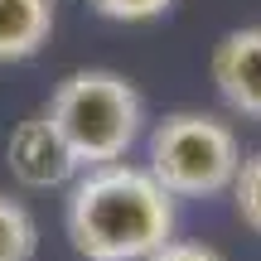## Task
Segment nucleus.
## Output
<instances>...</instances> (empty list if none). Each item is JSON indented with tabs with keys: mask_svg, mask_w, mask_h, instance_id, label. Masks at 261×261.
I'll use <instances>...</instances> for the list:
<instances>
[{
	"mask_svg": "<svg viewBox=\"0 0 261 261\" xmlns=\"http://www.w3.org/2000/svg\"><path fill=\"white\" fill-rule=\"evenodd\" d=\"M5 160H10V174L24 189H58V184H68L77 174V160L68 150V140L58 136V126L44 112L24 116L15 126V136L5 145Z\"/></svg>",
	"mask_w": 261,
	"mask_h": 261,
	"instance_id": "obj_4",
	"label": "nucleus"
},
{
	"mask_svg": "<svg viewBox=\"0 0 261 261\" xmlns=\"http://www.w3.org/2000/svg\"><path fill=\"white\" fill-rule=\"evenodd\" d=\"M145 261H223V256H218L213 247H203V242H174V237H169V242H160Z\"/></svg>",
	"mask_w": 261,
	"mask_h": 261,
	"instance_id": "obj_10",
	"label": "nucleus"
},
{
	"mask_svg": "<svg viewBox=\"0 0 261 261\" xmlns=\"http://www.w3.org/2000/svg\"><path fill=\"white\" fill-rule=\"evenodd\" d=\"M44 116L68 140L77 169H92V165H107V160H121L136 145L140 121H145V102L121 73L83 68V73H68L54 87Z\"/></svg>",
	"mask_w": 261,
	"mask_h": 261,
	"instance_id": "obj_2",
	"label": "nucleus"
},
{
	"mask_svg": "<svg viewBox=\"0 0 261 261\" xmlns=\"http://www.w3.org/2000/svg\"><path fill=\"white\" fill-rule=\"evenodd\" d=\"M213 83L223 92V102L242 116L261 121V24L232 29L218 39L213 48Z\"/></svg>",
	"mask_w": 261,
	"mask_h": 261,
	"instance_id": "obj_5",
	"label": "nucleus"
},
{
	"mask_svg": "<svg viewBox=\"0 0 261 261\" xmlns=\"http://www.w3.org/2000/svg\"><path fill=\"white\" fill-rule=\"evenodd\" d=\"M232 203H237V218L261 237V150L252 160H242L232 174Z\"/></svg>",
	"mask_w": 261,
	"mask_h": 261,
	"instance_id": "obj_8",
	"label": "nucleus"
},
{
	"mask_svg": "<svg viewBox=\"0 0 261 261\" xmlns=\"http://www.w3.org/2000/svg\"><path fill=\"white\" fill-rule=\"evenodd\" d=\"M68 237L83 261H145L174 237V194L150 169L92 165L68 194Z\"/></svg>",
	"mask_w": 261,
	"mask_h": 261,
	"instance_id": "obj_1",
	"label": "nucleus"
},
{
	"mask_svg": "<svg viewBox=\"0 0 261 261\" xmlns=\"http://www.w3.org/2000/svg\"><path fill=\"white\" fill-rule=\"evenodd\" d=\"M54 0H0V63H24L54 34Z\"/></svg>",
	"mask_w": 261,
	"mask_h": 261,
	"instance_id": "obj_6",
	"label": "nucleus"
},
{
	"mask_svg": "<svg viewBox=\"0 0 261 261\" xmlns=\"http://www.w3.org/2000/svg\"><path fill=\"white\" fill-rule=\"evenodd\" d=\"M39 223L19 198L0 194V261H34Z\"/></svg>",
	"mask_w": 261,
	"mask_h": 261,
	"instance_id": "obj_7",
	"label": "nucleus"
},
{
	"mask_svg": "<svg viewBox=\"0 0 261 261\" xmlns=\"http://www.w3.org/2000/svg\"><path fill=\"white\" fill-rule=\"evenodd\" d=\"M97 15L107 19H121V24H140V19H160L174 0H87Z\"/></svg>",
	"mask_w": 261,
	"mask_h": 261,
	"instance_id": "obj_9",
	"label": "nucleus"
},
{
	"mask_svg": "<svg viewBox=\"0 0 261 261\" xmlns=\"http://www.w3.org/2000/svg\"><path fill=\"white\" fill-rule=\"evenodd\" d=\"M242 165L232 126L203 112H174L150 136V174L174 198H213L232 189V174Z\"/></svg>",
	"mask_w": 261,
	"mask_h": 261,
	"instance_id": "obj_3",
	"label": "nucleus"
}]
</instances>
